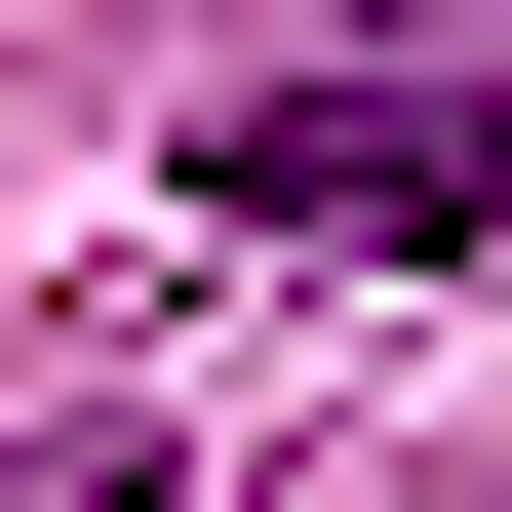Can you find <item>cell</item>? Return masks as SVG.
<instances>
[{
    "label": "cell",
    "mask_w": 512,
    "mask_h": 512,
    "mask_svg": "<svg viewBox=\"0 0 512 512\" xmlns=\"http://www.w3.org/2000/svg\"><path fill=\"white\" fill-rule=\"evenodd\" d=\"M197 197H237V237H316V276H434L473 197H512V119H473V79H237Z\"/></svg>",
    "instance_id": "6da1fadb"
}]
</instances>
